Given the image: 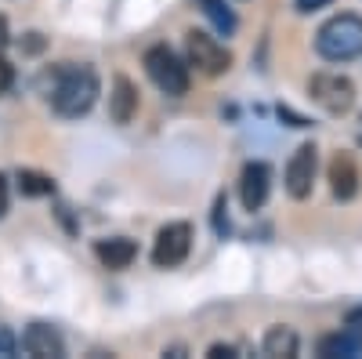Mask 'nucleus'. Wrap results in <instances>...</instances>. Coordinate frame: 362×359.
<instances>
[{
	"instance_id": "22",
	"label": "nucleus",
	"mask_w": 362,
	"mask_h": 359,
	"mask_svg": "<svg viewBox=\"0 0 362 359\" xmlns=\"http://www.w3.org/2000/svg\"><path fill=\"white\" fill-rule=\"evenodd\" d=\"M210 355H235V348L232 345H214V348H210Z\"/></svg>"
},
{
	"instance_id": "1",
	"label": "nucleus",
	"mask_w": 362,
	"mask_h": 359,
	"mask_svg": "<svg viewBox=\"0 0 362 359\" xmlns=\"http://www.w3.org/2000/svg\"><path fill=\"white\" fill-rule=\"evenodd\" d=\"M98 102V73L90 66H62L51 91V109L66 120H76L90 113V106Z\"/></svg>"
},
{
	"instance_id": "4",
	"label": "nucleus",
	"mask_w": 362,
	"mask_h": 359,
	"mask_svg": "<svg viewBox=\"0 0 362 359\" xmlns=\"http://www.w3.org/2000/svg\"><path fill=\"white\" fill-rule=\"evenodd\" d=\"M308 95L312 102H319L326 113H334V116H344L351 113L355 106V84L341 73H315L312 84H308Z\"/></svg>"
},
{
	"instance_id": "3",
	"label": "nucleus",
	"mask_w": 362,
	"mask_h": 359,
	"mask_svg": "<svg viewBox=\"0 0 362 359\" xmlns=\"http://www.w3.org/2000/svg\"><path fill=\"white\" fill-rule=\"evenodd\" d=\"M145 73L170 98H181V95L189 91V66L181 62V58L167 44H156V47L145 51Z\"/></svg>"
},
{
	"instance_id": "17",
	"label": "nucleus",
	"mask_w": 362,
	"mask_h": 359,
	"mask_svg": "<svg viewBox=\"0 0 362 359\" xmlns=\"http://www.w3.org/2000/svg\"><path fill=\"white\" fill-rule=\"evenodd\" d=\"M15 84V66L8 58H0V95H8V87Z\"/></svg>"
},
{
	"instance_id": "20",
	"label": "nucleus",
	"mask_w": 362,
	"mask_h": 359,
	"mask_svg": "<svg viewBox=\"0 0 362 359\" xmlns=\"http://www.w3.org/2000/svg\"><path fill=\"white\" fill-rule=\"evenodd\" d=\"M8 215V178L0 174V218Z\"/></svg>"
},
{
	"instance_id": "12",
	"label": "nucleus",
	"mask_w": 362,
	"mask_h": 359,
	"mask_svg": "<svg viewBox=\"0 0 362 359\" xmlns=\"http://www.w3.org/2000/svg\"><path fill=\"white\" fill-rule=\"evenodd\" d=\"M95 254H98V261L105 268H127L138 258V247H134V239H127V236H112V239H98Z\"/></svg>"
},
{
	"instance_id": "16",
	"label": "nucleus",
	"mask_w": 362,
	"mask_h": 359,
	"mask_svg": "<svg viewBox=\"0 0 362 359\" xmlns=\"http://www.w3.org/2000/svg\"><path fill=\"white\" fill-rule=\"evenodd\" d=\"M199 4H203V11L210 15V22H214L221 33H232L235 29V15L225 8V0H199Z\"/></svg>"
},
{
	"instance_id": "15",
	"label": "nucleus",
	"mask_w": 362,
	"mask_h": 359,
	"mask_svg": "<svg viewBox=\"0 0 362 359\" xmlns=\"http://www.w3.org/2000/svg\"><path fill=\"white\" fill-rule=\"evenodd\" d=\"M18 189H22V196H51L54 178L44 171H18Z\"/></svg>"
},
{
	"instance_id": "19",
	"label": "nucleus",
	"mask_w": 362,
	"mask_h": 359,
	"mask_svg": "<svg viewBox=\"0 0 362 359\" xmlns=\"http://www.w3.org/2000/svg\"><path fill=\"white\" fill-rule=\"evenodd\" d=\"M326 4H329V0H297V11L308 15V11H319V8H326Z\"/></svg>"
},
{
	"instance_id": "2",
	"label": "nucleus",
	"mask_w": 362,
	"mask_h": 359,
	"mask_svg": "<svg viewBox=\"0 0 362 359\" xmlns=\"http://www.w3.org/2000/svg\"><path fill=\"white\" fill-rule=\"evenodd\" d=\"M315 51L326 62H351V58H358L362 55V18L344 11V15H334L329 22H322L315 33Z\"/></svg>"
},
{
	"instance_id": "13",
	"label": "nucleus",
	"mask_w": 362,
	"mask_h": 359,
	"mask_svg": "<svg viewBox=\"0 0 362 359\" xmlns=\"http://www.w3.org/2000/svg\"><path fill=\"white\" fill-rule=\"evenodd\" d=\"M319 355H326V359H334V355H344V359H355V355H362V334L358 331H337V334H326V338H319Z\"/></svg>"
},
{
	"instance_id": "5",
	"label": "nucleus",
	"mask_w": 362,
	"mask_h": 359,
	"mask_svg": "<svg viewBox=\"0 0 362 359\" xmlns=\"http://www.w3.org/2000/svg\"><path fill=\"white\" fill-rule=\"evenodd\" d=\"M185 51H189V66H196L203 76H221L232 66L228 47L218 44L210 33H203V29H192L185 37Z\"/></svg>"
},
{
	"instance_id": "14",
	"label": "nucleus",
	"mask_w": 362,
	"mask_h": 359,
	"mask_svg": "<svg viewBox=\"0 0 362 359\" xmlns=\"http://www.w3.org/2000/svg\"><path fill=\"white\" fill-rule=\"evenodd\" d=\"M264 355H297V334L290 331V326H268L264 334Z\"/></svg>"
},
{
	"instance_id": "23",
	"label": "nucleus",
	"mask_w": 362,
	"mask_h": 359,
	"mask_svg": "<svg viewBox=\"0 0 362 359\" xmlns=\"http://www.w3.org/2000/svg\"><path fill=\"white\" fill-rule=\"evenodd\" d=\"M8 40V25H4V18H0V44Z\"/></svg>"
},
{
	"instance_id": "6",
	"label": "nucleus",
	"mask_w": 362,
	"mask_h": 359,
	"mask_svg": "<svg viewBox=\"0 0 362 359\" xmlns=\"http://www.w3.org/2000/svg\"><path fill=\"white\" fill-rule=\"evenodd\" d=\"M192 251V225L189 222H170L156 232L153 244V265L156 268H177Z\"/></svg>"
},
{
	"instance_id": "18",
	"label": "nucleus",
	"mask_w": 362,
	"mask_h": 359,
	"mask_svg": "<svg viewBox=\"0 0 362 359\" xmlns=\"http://www.w3.org/2000/svg\"><path fill=\"white\" fill-rule=\"evenodd\" d=\"M11 352H15V334L0 323V355H11Z\"/></svg>"
},
{
	"instance_id": "11",
	"label": "nucleus",
	"mask_w": 362,
	"mask_h": 359,
	"mask_svg": "<svg viewBox=\"0 0 362 359\" xmlns=\"http://www.w3.org/2000/svg\"><path fill=\"white\" fill-rule=\"evenodd\" d=\"M138 113V87L127 76H116L112 80V95H109V116L116 124H131Z\"/></svg>"
},
{
	"instance_id": "10",
	"label": "nucleus",
	"mask_w": 362,
	"mask_h": 359,
	"mask_svg": "<svg viewBox=\"0 0 362 359\" xmlns=\"http://www.w3.org/2000/svg\"><path fill=\"white\" fill-rule=\"evenodd\" d=\"M329 189H334L337 200H355L358 196V182H362V174H358V164L351 153H334V160H329Z\"/></svg>"
},
{
	"instance_id": "8",
	"label": "nucleus",
	"mask_w": 362,
	"mask_h": 359,
	"mask_svg": "<svg viewBox=\"0 0 362 359\" xmlns=\"http://www.w3.org/2000/svg\"><path fill=\"white\" fill-rule=\"evenodd\" d=\"M268 193H272V167L264 160L247 164L243 174H239V200H243V207L247 211H261Z\"/></svg>"
},
{
	"instance_id": "7",
	"label": "nucleus",
	"mask_w": 362,
	"mask_h": 359,
	"mask_svg": "<svg viewBox=\"0 0 362 359\" xmlns=\"http://www.w3.org/2000/svg\"><path fill=\"white\" fill-rule=\"evenodd\" d=\"M315 171H319V149L312 142H305L286 164V193L293 200H308L312 186H315Z\"/></svg>"
},
{
	"instance_id": "9",
	"label": "nucleus",
	"mask_w": 362,
	"mask_h": 359,
	"mask_svg": "<svg viewBox=\"0 0 362 359\" xmlns=\"http://www.w3.org/2000/svg\"><path fill=\"white\" fill-rule=\"evenodd\" d=\"M22 348L37 359H62L66 355V341L51 323H29V331L22 334Z\"/></svg>"
},
{
	"instance_id": "21",
	"label": "nucleus",
	"mask_w": 362,
	"mask_h": 359,
	"mask_svg": "<svg viewBox=\"0 0 362 359\" xmlns=\"http://www.w3.org/2000/svg\"><path fill=\"white\" fill-rule=\"evenodd\" d=\"M348 326H351V331H358V334H362V305L348 312Z\"/></svg>"
}]
</instances>
